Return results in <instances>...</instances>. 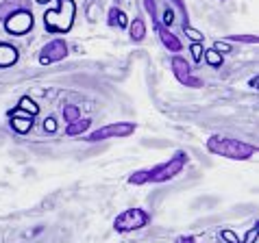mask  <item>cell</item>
Returning a JSON list of instances; mask_svg holds the SVG:
<instances>
[{"label":"cell","mask_w":259,"mask_h":243,"mask_svg":"<svg viewBox=\"0 0 259 243\" xmlns=\"http://www.w3.org/2000/svg\"><path fill=\"white\" fill-rule=\"evenodd\" d=\"M207 150L211 154L227 156V159H233V161H246L255 154V146L244 144L240 139H231V137H211L207 141Z\"/></svg>","instance_id":"6da1fadb"},{"label":"cell","mask_w":259,"mask_h":243,"mask_svg":"<svg viewBox=\"0 0 259 243\" xmlns=\"http://www.w3.org/2000/svg\"><path fill=\"white\" fill-rule=\"evenodd\" d=\"M74 13H76L74 0H59V9L46 11L44 24L48 31H53V33H66V31H70L72 22H74Z\"/></svg>","instance_id":"7a4b0ae2"},{"label":"cell","mask_w":259,"mask_h":243,"mask_svg":"<svg viewBox=\"0 0 259 243\" xmlns=\"http://www.w3.org/2000/svg\"><path fill=\"white\" fill-rule=\"evenodd\" d=\"M185 163H188L185 152H177L170 161H165V163H161V165L148 169V183H165V180H170V178L179 176L183 171Z\"/></svg>","instance_id":"3957f363"},{"label":"cell","mask_w":259,"mask_h":243,"mask_svg":"<svg viewBox=\"0 0 259 243\" xmlns=\"http://www.w3.org/2000/svg\"><path fill=\"white\" fill-rule=\"evenodd\" d=\"M148 224V213L142 211V209H128L124 213H120L113 221V228L118 232H131V230H138V228H144Z\"/></svg>","instance_id":"277c9868"},{"label":"cell","mask_w":259,"mask_h":243,"mask_svg":"<svg viewBox=\"0 0 259 243\" xmlns=\"http://www.w3.org/2000/svg\"><path fill=\"white\" fill-rule=\"evenodd\" d=\"M133 133H135V124H131V122H116V124L103 126L92 135H88V141L90 144H98V141L113 139V137H128V135H133Z\"/></svg>","instance_id":"5b68a950"},{"label":"cell","mask_w":259,"mask_h":243,"mask_svg":"<svg viewBox=\"0 0 259 243\" xmlns=\"http://www.w3.org/2000/svg\"><path fill=\"white\" fill-rule=\"evenodd\" d=\"M35 20H33V13L28 9H20L16 13H11L9 18H5V28L7 33L11 35H18V37H22V35H26L28 31L33 28Z\"/></svg>","instance_id":"8992f818"},{"label":"cell","mask_w":259,"mask_h":243,"mask_svg":"<svg viewBox=\"0 0 259 243\" xmlns=\"http://www.w3.org/2000/svg\"><path fill=\"white\" fill-rule=\"evenodd\" d=\"M68 56V44L63 39H53L41 48V54H39V63L41 66H48V63H57L61 59Z\"/></svg>","instance_id":"52a82bcc"},{"label":"cell","mask_w":259,"mask_h":243,"mask_svg":"<svg viewBox=\"0 0 259 243\" xmlns=\"http://www.w3.org/2000/svg\"><path fill=\"white\" fill-rule=\"evenodd\" d=\"M172 72H175L177 81L181 83V85H188V87H203V83H200V78L192 76L188 61L181 59V56H175V59H172Z\"/></svg>","instance_id":"ba28073f"},{"label":"cell","mask_w":259,"mask_h":243,"mask_svg":"<svg viewBox=\"0 0 259 243\" xmlns=\"http://www.w3.org/2000/svg\"><path fill=\"white\" fill-rule=\"evenodd\" d=\"M28 5H31V0H3V5H0V20L9 18L11 13H16L20 9H28Z\"/></svg>","instance_id":"9c48e42d"},{"label":"cell","mask_w":259,"mask_h":243,"mask_svg":"<svg viewBox=\"0 0 259 243\" xmlns=\"http://www.w3.org/2000/svg\"><path fill=\"white\" fill-rule=\"evenodd\" d=\"M18 56V48H13L11 44H0V68H11Z\"/></svg>","instance_id":"30bf717a"},{"label":"cell","mask_w":259,"mask_h":243,"mask_svg":"<svg viewBox=\"0 0 259 243\" xmlns=\"http://www.w3.org/2000/svg\"><path fill=\"white\" fill-rule=\"evenodd\" d=\"M157 31H159V37H161V41H163V46L168 48L170 52H181V48H183V46H181V41H179L177 35H172L165 26H159Z\"/></svg>","instance_id":"8fae6325"},{"label":"cell","mask_w":259,"mask_h":243,"mask_svg":"<svg viewBox=\"0 0 259 243\" xmlns=\"http://www.w3.org/2000/svg\"><path fill=\"white\" fill-rule=\"evenodd\" d=\"M90 124H92L90 119H81V117H78L76 122H70V124H68L66 135H68V137H78V135H83L85 131H88Z\"/></svg>","instance_id":"7c38bea8"},{"label":"cell","mask_w":259,"mask_h":243,"mask_svg":"<svg viewBox=\"0 0 259 243\" xmlns=\"http://www.w3.org/2000/svg\"><path fill=\"white\" fill-rule=\"evenodd\" d=\"M128 22H126V16L124 11H120L118 7H113L109 11V26H118V28H124Z\"/></svg>","instance_id":"4fadbf2b"},{"label":"cell","mask_w":259,"mask_h":243,"mask_svg":"<svg viewBox=\"0 0 259 243\" xmlns=\"http://www.w3.org/2000/svg\"><path fill=\"white\" fill-rule=\"evenodd\" d=\"M11 128L16 133H20V135H24V133H28L33 128V119H28V117H13L11 119Z\"/></svg>","instance_id":"5bb4252c"},{"label":"cell","mask_w":259,"mask_h":243,"mask_svg":"<svg viewBox=\"0 0 259 243\" xmlns=\"http://www.w3.org/2000/svg\"><path fill=\"white\" fill-rule=\"evenodd\" d=\"M144 37H146V26H144V22L140 18H135L131 22V39L133 41H142Z\"/></svg>","instance_id":"9a60e30c"},{"label":"cell","mask_w":259,"mask_h":243,"mask_svg":"<svg viewBox=\"0 0 259 243\" xmlns=\"http://www.w3.org/2000/svg\"><path fill=\"white\" fill-rule=\"evenodd\" d=\"M20 111H28V113H31V115H37V113H39V106L35 104V102H33V100L28 98V96H24L22 100H20Z\"/></svg>","instance_id":"2e32d148"},{"label":"cell","mask_w":259,"mask_h":243,"mask_svg":"<svg viewBox=\"0 0 259 243\" xmlns=\"http://www.w3.org/2000/svg\"><path fill=\"white\" fill-rule=\"evenodd\" d=\"M63 117H66V122H76L81 117V111H78V106H74V104H66L63 106Z\"/></svg>","instance_id":"e0dca14e"},{"label":"cell","mask_w":259,"mask_h":243,"mask_svg":"<svg viewBox=\"0 0 259 243\" xmlns=\"http://www.w3.org/2000/svg\"><path fill=\"white\" fill-rule=\"evenodd\" d=\"M205 59H207V63H209V66H213V68L222 66V54L218 52V50H207V52H205Z\"/></svg>","instance_id":"ac0fdd59"},{"label":"cell","mask_w":259,"mask_h":243,"mask_svg":"<svg viewBox=\"0 0 259 243\" xmlns=\"http://www.w3.org/2000/svg\"><path fill=\"white\" fill-rule=\"evenodd\" d=\"M128 183H131V185H144V183H148V169L135 171V174L128 178Z\"/></svg>","instance_id":"d6986e66"},{"label":"cell","mask_w":259,"mask_h":243,"mask_svg":"<svg viewBox=\"0 0 259 243\" xmlns=\"http://www.w3.org/2000/svg\"><path fill=\"white\" fill-rule=\"evenodd\" d=\"M231 41H244V44H257V35H229Z\"/></svg>","instance_id":"ffe728a7"},{"label":"cell","mask_w":259,"mask_h":243,"mask_svg":"<svg viewBox=\"0 0 259 243\" xmlns=\"http://www.w3.org/2000/svg\"><path fill=\"white\" fill-rule=\"evenodd\" d=\"M183 31L188 33V37H190V39H194V41H200V39H203V33H198L196 28H192V26H188V24L183 26Z\"/></svg>","instance_id":"44dd1931"},{"label":"cell","mask_w":259,"mask_h":243,"mask_svg":"<svg viewBox=\"0 0 259 243\" xmlns=\"http://www.w3.org/2000/svg\"><path fill=\"white\" fill-rule=\"evenodd\" d=\"M192 56H194V59H196V61L203 59V48H200L198 41H194V46H192Z\"/></svg>","instance_id":"7402d4cb"},{"label":"cell","mask_w":259,"mask_h":243,"mask_svg":"<svg viewBox=\"0 0 259 243\" xmlns=\"http://www.w3.org/2000/svg\"><path fill=\"white\" fill-rule=\"evenodd\" d=\"M146 5V11L150 13V18H157V7H155V0H144Z\"/></svg>","instance_id":"603a6c76"},{"label":"cell","mask_w":259,"mask_h":243,"mask_svg":"<svg viewBox=\"0 0 259 243\" xmlns=\"http://www.w3.org/2000/svg\"><path fill=\"white\" fill-rule=\"evenodd\" d=\"M44 128L48 133H55L57 131V122H55V117H46L44 119Z\"/></svg>","instance_id":"cb8c5ba5"},{"label":"cell","mask_w":259,"mask_h":243,"mask_svg":"<svg viewBox=\"0 0 259 243\" xmlns=\"http://www.w3.org/2000/svg\"><path fill=\"white\" fill-rule=\"evenodd\" d=\"M172 22H175V11L165 9V13H163V24H172Z\"/></svg>","instance_id":"d4e9b609"},{"label":"cell","mask_w":259,"mask_h":243,"mask_svg":"<svg viewBox=\"0 0 259 243\" xmlns=\"http://www.w3.org/2000/svg\"><path fill=\"white\" fill-rule=\"evenodd\" d=\"M222 237H225L227 241H231V243H242L240 239L235 237V232H231V230H225V232H222Z\"/></svg>","instance_id":"484cf974"},{"label":"cell","mask_w":259,"mask_h":243,"mask_svg":"<svg viewBox=\"0 0 259 243\" xmlns=\"http://www.w3.org/2000/svg\"><path fill=\"white\" fill-rule=\"evenodd\" d=\"M215 50L222 54V52H231V46L229 44H222V41H215Z\"/></svg>","instance_id":"4316f807"},{"label":"cell","mask_w":259,"mask_h":243,"mask_svg":"<svg viewBox=\"0 0 259 243\" xmlns=\"http://www.w3.org/2000/svg\"><path fill=\"white\" fill-rule=\"evenodd\" d=\"M177 243H196V241H194V237H179Z\"/></svg>","instance_id":"83f0119b"},{"label":"cell","mask_w":259,"mask_h":243,"mask_svg":"<svg viewBox=\"0 0 259 243\" xmlns=\"http://www.w3.org/2000/svg\"><path fill=\"white\" fill-rule=\"evenodd\" d=\"M250 87H253V89H257V85H259V78H250Z\"/></svg>","instance_id":"f1b7e54d"},{"label":"cell","mask_w":259,"mask_h":243,"mask_svg":"<svg viewBox=\"0 0 259 243\" xmlns=\"http://www.w3.org/2000/svg\"><path fill=\"white\" fill-rule=\"evenodd\" d=\"M35 3H39V5H46V3H50V0H35Z\"/></svg>","instance_id":"f546056e"},{"label":"cell","mask_w":259,"mask_h":243,"mask_svg":"<svg viewBox=\"0 0 259 243\" xmlns=\"http://www.w3.org/2000/svg\"><path fill=\"white\" fill-rule=\"evenodd\" d=\"M222 3H225V0H222Z\"/></svg>","instance_id":"4dcf8cb0"}]
</instances>
